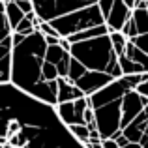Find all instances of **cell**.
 Wrapping results in <instances>:
<instances>
[{
	"instance_id": "obj_17",
	"label": "cell",
	"mask_w": 148,
	"mask_h": 148,
	"mask_svg": "<svg viewBox=\"0 0 148 148\" xmlns=\"http://www.w3.org/2000/svg\"><path fill=\"white\" fill-rule=\"evenodd\" d=\"M122 32H124V36H126L127 40H135V38L139 36V28H137V23H135L133 15H131V19L126 23V25H124Z\"/></svg>"
},
{
	"instance_id": "obj_10",
	"label": "cell",
	"mask_w": 148,
	"mask_h": 148,
	"mask_svg": "<svg viewBox=\"0 0 148 148\" xmlns=\"http://www.w3.org/2000/svg\"><path fill=\"white\" fill-rule=\"evenodd\" d=\"M126 54L131 58V60H135L137 64H141V66H145V68L148 69V54L143 51L141 47H137L135 45V41L133 40H130L127 41V47H126Z\"/></svg>"
},
{
	"instance_id": "obj_2",
	"label": "cell",
	"mask_w": 148,
	"mask_h": 148,
	"mask_svg": "<svg viewBox=\"0 0 148 148\" xmlns=\"http://www.w3.org/2000/svg\"><path fill=\"white\" fill-rule=\"evenodd\" d=\"M71 56L83 62L88 69L92 71H103L111 73L112 77H124L122 66H120L118 54L111 41V34H105L99 38H92V40L77 41L71 43Z\"/></svg>"
},
{
	"instance_id": "obj_5",
	"label": "cell",
	"mask_w": 148,
	"mask_h": 148,
	"mask_svg": "<svg viewBox=\"0 0 148 148\" xmlns=\"http://www.w3.org/2000/svg\"><path fill=\"white\" fill-rule=\"evenodd\" d=\"M88 109V96L73 101H66V103H58L56 111L58 116L66 126H73V124H86L84 122V112Z\"/></svg>"
},
{
	"instance_id": "obj_24",
	"label": "cell",
	"mask_w": 148,
	"mask_h": 148,
	"mask_svg": "<svg viewBox=\"0 0 148 148\" xmlns=\"http://www.w3.org/2000/svg\"><path fill=\"white\" fill-rule=\"evenodd\" d=\"M124 148H143V145H139V143H130V145H126Z\"/></svg>"
},
{
	"instance_id": "obj_13",
	"label": "cell",
	"mask_w": 148,
	"mask_h": 148,
	"mask_svg": "<svg viewBox=\"0 0 148 148\" xmlns=\"http://www.w3.org/2000/svg\"><path fill=\"white\" fill-rule=\"evenodd\" d=\"M133 19H135V23H137L139 34H146L148 32V8H135Z\"/></svg>"
},
{
	"instance_id": "obj_21",
	"label": "cell",
	"mask_w": 148,
	"mask_h": 148,
	"mask_svg": "<svg viewBox=\"0 0 148 148\" xmlns=\"http://www.w3.org/2000/svg\"><path fill=\"white\" fill-rule=\"evenodd\" d=\"M135 90H137L141 96H145V98H148V79H146V81H143V83L139 84V86L135 88Z\"/></svg>"
},
{
	"instance_id": "obj_4",
	"label": "cell",
	"mask_w": 148,
	"mask_h": 148,
	"mask_svg": "<svg viewBox=\"0 0 148 148\" xmlns=\"http://www.w3.org/2000/svg\"><path fill=\"white\" fill-rule=\"evenodd\" d=\"M122 99H114L96 109V120L101 139H112L122 131Z\"/></svg>"
},
{
	"instance_id": "obj_18",
	"label": "cell",
	"mask_w": 148,
	"mask_h": 148,
	"mask_svg": "<svg viewBox=\"0 0 148 148\" xmlns=\"http://www.w3.org/2000/svg\"><path fill=\"white\" fill-rule=\"evenodd\" d=\"M98 6H99L101 13H103V17H105V23H107V17L111 15L112 6H114V0H99V2H98Z\"/></svg>"
},
{
	"instance_id": "obj_7",
	"label": "cell",
	"mask_w": 148,
	"mask_h": 148,
	"mask_svg": "<svg viewBox=\"0 0 148 148\" xmlns=\"http://www.w3.org/2000/svg\"><path fill=\"white\" fill-rule=\"evenodd\" d=\"M131 15H133V10H131L124 0H114L112 11H111V15L107 17L109 32H122L124 25L131 19Z\"/></svg>"
},
{
	"instance_id": "obj_9",
	"label": "cell",
	"mask_w": 148,
	"mask_h": 148,
	"mask_svg": "<svg viewBox=\"0 0 148 148\" xmlns=\"http://www.w3.org/2000/svg\"><path fill=\"white\" fill-rule=\"evenodd\" d=\"M105 34H109L107 23H103V25H99V26H92V28H86V30H81V32H77V34H71L68 40L71 41V43H77V41L92 40V38H99V36H105Z\"/></svg>"
},
{
	"instance_id": "obj_23",
	"label": "cell",
	"mask_w": 148,
	"mask_h": 148,
	"mask_svg": "<svg viewBox=\"0 0 148 148\" xmlns=\"http://www.w3.org/2000/svg\"><path fill=\"white\" fill-rule=\"evenodd\" d=\"M124 2H126L127 6L131 8V10H135V8H137V2H139V0H124Z\"/></svg>"
},
{
	"instance_id": "obj_14",
	"label": "cell",
	"mask_w": 148,
	"mask_h": 148,
	"mask_svg": "<svg viewBox=\"0 0 148 148\" xmlns=\"http://www.w3.org/2000/svg\"><path fill=\"white\" fill-rule=\"evenodd\" d=\"M88 71V68L83 64V62H79L77 58L71 56V64H69V71H68V79H71L73 83H77V81L81 79V77L84 75V73Z\"/></svg>"
},
{
	"instance_id": "obj_6",
	"label": "cell",
	"mask_w": 148,
	"mask_h": 148,
	"mask_svg": "<svg viewBox=\"0 0 148 148\" xmlns=\"http://www.w3.org/2000/svg\"><path fill=\"white\" fill-rule=\"evenodd\" d=\"M116 77H112L111 73H103V71H92L88 69L79 81H77V86L84 92L86 96H92L94 92L101 90L103 86H107L111 81H114Z\"/></svg>"
},
{
	"instance_id": "obj_22",
	"label": "cell",
	"mask_w": 148,
	"mask_h": 148,
	"mask_svg": "<svg viewBox=\"0 0 148 148\" xmlns=\"http://www.w3.org/2000/svg\"><path fill=\"white\" fill-rule=\"evenodd\" d=\"M101 143H103V148H120L114 139H101Z\"/></svg>"
},
{
	"instance_id": "obj_8",
	"label": "cell",
	"mask_w": 148,
	"mask_h": 148,
	"mask_svg": "<svg viewBox=\"0 0 148 148\" xmlns=\"http://www.w3.org/2000/svg\"><path fill=\"white\" fill-rule=\"evenodd\" d=\"M84 92L77 86V83H73L68 77H58V103H66V101H73L84 98Z\"/></svg>"
},
{
	"instance_id": "obj_11",
	"label": "cell",
	"mask_w": 148,
	"mask_h": 148,
	"mask_svg": "<svg viewBox=\"0 0 148 148\" xmlns=\"http://www.w3.org/2000/svg\"><path fill=\"white\" fill-rule=\"evenodd\" d=\"M118 60H120V66H122L124 75H131V73H146V71H148L145 66H141V64H137L135 60H131L127 54L118 56Z\"/></svg>"
},
{
	"instance_id": "obj_20",
	"label": "cell",
	"mask_w": 148,
	"mask_h": 148,
	"mask_svg": "<svg viewBox=\"0 0 148 148\" xmlns=\"http://www.w3.org/2000/svg\"><path fill=\"white\" fill-rule=\"evenodd\" d=\"M15 2H17V6L21 8L25 13H32V11H36V10H34V2H32V0H15Z\"/></svg>"
},
{
	"instance_id": "obj_16",
	"label": "cell",
	"mask_w": 148,
	"mask_h": 148,
	"mask_svg": "<svg viewBox=\"0 0 148 148\" xmlns=\"http://www.w3.org/2000/svg\"><path fill=\"white\" fill-rule=\"evenodd\" d=\"M69 130H71V133L75 135L81 143H88L90 137H92V130L86 124H73V126H69Z\"/></svg>"
},
{
	"instance_id": "obj_19",
	"label": "cell",
	"mask_w": 148,
	"mask_h": 148,
	"mask_svg": "<svg viewBox=\"0 0 148 148\" xmlns=\"http://www.w3.org/2000/svg\"><path fill=\"white\" fill-rule=\"evenodd\" d=\"M133 41H135V45H137V47H141V49L148 54V32H146V34H139V36L135 38Z\"/></svg>"
},
{
	"instance_id": "obj_12",
	"label": "cell",
	"mask_w": 148,
	"mask_h": 148,
	"mask_svg": "<svg viewBox=\"0 0 148 148\" xmlns=\"http://www.w3.org/2000/svg\"><path fill=\"white\" fill-rule=\"evenodd\" d=\"M68 54H69V51H66L60 43H58V45H49V47H47V54H45V60L53 62V64H58V62H62Z\"/></svg>"
},
{
	"instance_id": "obj_1",
	"label": "cell",
	"mask_w": 148,
	"mask_h": 148,
	"mask_svg": "<svg viewBox=\"0 0 148 148\" xmlns=\"http://www.w3.org/2000/svg\"><path fill=\"white\" fill-rule=\"evenodd\" d=\"M47 40L45 34L36 30L25 38V41L13 49V73L11 83L32 98L58 105V81L43 79V64L47 54Z\"/></svg>"
},
{
	"instance_id": "obj_3",
	"label": "cell",
	"mask_w": 148,
	"mask_h": 148,
	"mask_svg": "<svg viewBox=\"0 0 148 148\" xmlns=\"http://www.w3.org/2000/svg\"><path fill=\"white\" fill-rule=\"evenodd\" d=\"M105 23V17L101 13L98 4H92V6L81 8L75 10L71 13H66L62 17H56L51 21V25L58 30L62 38H69L71 34H77L81 30L92 28V26H99Z\"/></svg>"
},
{
	"instance_id": "obj_15",
	"label": "cell",
	"mask_w": 148,
	"mask_h": 148,
	"mask_svg": "<svg viewBox=\"0 0 148 148\" xmlns=\"http://www.w3.org/2000/svg\"><path fill=\"white\" fill-rule=\"evenodd\" d=\"M111 34V41H112V47H114L116 54L118 56H122V54H126V47H127V38L124 36V32H109Z\"/></svg>"
}]
</instances>
